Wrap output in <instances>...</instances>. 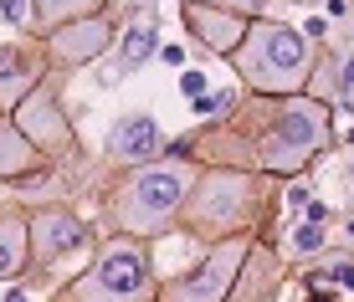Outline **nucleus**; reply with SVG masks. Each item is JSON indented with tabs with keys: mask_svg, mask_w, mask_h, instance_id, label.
Here are the masks:
<instances>
[{
	"mask_svg": "<svg viewBox=\"0 0 354 302\" xmlns=\"http://www.w3.org/2000/svg\"><path fill=\"white\" fill-rule=\"evenodd\" d=\"M231 62H236L241 82H247L252 92H267V98H298L303 82H308L313 52H308V36L283 26V21H252Z\"/></svg>",
	"mask_w": 354,
	"mask_h": 302,
	"instance_id": "1",
	"label": "nucleus"
},
{
	"mask_svg": "<svg viewBox=\"0 0 354 302\" xmlns=\"http://www.w3.org/2000/svg\"><path fill=\"white\" fill-rule=\"evenodd\" d=\"M195 164L185 159H154L144 169H133V174L118 185V200H113V221L118 231L129 236H154L160 225H169L180 210H185V195L195 185Z\"/></svg>",
	"mask_w": 354,
	"mask_h": 302,
	"instance_id": "2",
	"label": "nucleus"
},
{
	"mask_svg": "<svg viewBox=\"0 0 354 302\" xmlns=\"http://www.w3.org/2000/svg\"><path fill=\"white\" fill-rule=\"evenodd\" d=\"M267 128L257 134V164L277 174H298L328 139V108L313 98H272L257 103Z\"/></svg>",
	"mask_w": 354,
	"mask_h": 302,
	"instance_id": "3",
	"label": "nucleus"
},
{
	"mask_svg": "<svg viewBox=\"0 0 354 302\" xmlns=\"http://www.w3.org/2000/svg\"><path fill=\"white\" fill-rule=\"evenodd\" d=\"M149 292V246L139 236H118L97 251L93 272L67 287V302H139Z\"/></svg>",
	"mask_w": 354,
	"mask_h": 302,
	"instance_id": "4",
	"label": "nucleus"
},
{
	"mask_svg": "<svg viewBox=\"0 0 354 302\" xmlns=\"http://www.w3.org/2000/svg\"><path fill=\"white\" fill-rule=\"evenodd\" d=\"M247 210H252V179L231 174V169H211L190 185L180 215L190 231L216 236V231H247Z\"/></svg>",
	"mask_w": 354,
	"mask_h": 302,
	"instance_id": "5",
	"label": "nucleus"
},
{
	"mask_svg": "<svg viewBox=\"0 0 354 302\" xmlns=\"http://www.w3.org/2000/svg\"><path fill=\"white\" fill-rule=\"evenodd\" d=\"M241 261H247V241H241V236L221 241L201 267H190L180 282H169V302H226Z\"/></svg>",
	"mask_w": 354,
	"mask_h": 302,
	"instance_id": "6",
	"label": "nucleus"
},
{
	"mask_svg": "<svg viewBox=\"0 0 354 302\" xmlns=\"http://www.w3.org/2000/svg\"><path fill=\"white\" fill-rule=\"evenodd\" d=\"M82 221L72 210H41L31 215V261L36 267H52L57 256H67V251L82 246Z\"/></svg>",
	"mask_w": 354,
	"mask_h": 302,
	"instance_id": "7",
	"label": "nucleus"
},
{
	"mask_svg": "<svg viewBox=\"0 0 354 302\" xmlns=\"http://www.w3.org/2000/svg\"><path fill=\"white\" fill-rule=\"evenodd\" d=\"M16 128L31 139V149H67V143H72V128H67L62 108H57V98H52L46 88H36L31 98L21 103Z\"/></svg>",
	"mask_w": 354,
	"mask_h": 302,
	"instance_id": "8",
	"label": "nucleus"
},
{
	"mask_svg": "<svg viewBox=\"0 0 354 302\" xmlns=\"http://www.w3.org/2000/svg\"><path fill=\"white\" fill-rule=\"evenodd\" d=\"M108 36H113V26H108L103 16H82V21H67V26H57L46 36V52L62 67H77V62H93V57L103 52Z\"/></svg>",
	"mask_w": 354,
	"mask_h": 302,
	"instance_id": "9",
	"label": "nucleus"
},
{
	"mask_svg": "<svg viewBox=\"0 0 354 302\" xmlns=\"http://www.w3.org/2000/svg\"><path fill=\"white\" fill-rule=\"evenodd\" d=\"M180 16H185V31L195 36V41H205L211 52H231V57H236L241 36H247V21H241L236 10H216V6H185Z\"/></svg>",
	"mask_w": 354,
	"mask_h": 302,
	"instance_id": "10",
	"label": "nucleus"
},
{
	"mask_svg": "<svg viewBox=\"0 0 354 302\" xmlns=\"http://www.w3.org/2000/svg\"><path fill=\"white\" fill-rule=\"evenodd\" d=\"M108 149L118 154V159H129V164H154V154L165 149V134H160V123H154L149 113H129V118H118L113 123V134H108Z\"/></svg>",
	"mask_w": 354,
	"mask_h": 302,
	"instance_id": "11",
	"label": "nucleus"
},
{
	"mask_svg": "<svg viewBox=\"0 0 354 302\" xmlns=\"http://www.w3.org/2000/svg\"><path fill=\"white\" fill-rule=\"evenodd\" d=\"M36 77H41V62L31 52H16V46H0V108L26 103L36 92Z\"/></svg>",
	"mask_w": 354,
	"mask_h": 302,
	"instance_id": "12",
	"label": "nucleus"
},
{
	"mask_svg": "<svg viewBox=\"0 0 354 302\" xmlns=\"http://www.w3.org/2000/svg\"><path fill=\"white\" fill-rule=\"evenodd\" d=\"M31 261V221L0 215V282H16Z\"/></svg>",
	"mask_w": 354,
	"mask_h": 302,
	"instance_id": "13",
	"label": "nucleus"
},
{
	"mask_svg": "<svg viewBox=\"0 0 354 302\" xmlns=\"http://www.w3.org/2000/svg\"><path fill=\"white\" fill-rule=\"evenodd\" d=\"M154 46H160V41H154V21L139 10V16L124 26V41H118V57H113V77H118V72H124V77H129V72H139L154 57Z\"/></svg>",
	"mask_w": 354,
	"mask_h": 302,
	"instance_id": "14",
	"label": "nucleus"
},
{
	"mask_svg": "<svg viewBox=\"0 0 354 302\" xmlns=\"http://www.w3.org/2000/svg\"><path fill=\"white\" fill-rule=\"evenodd\" d=\"M26 169H36L31 139L21 134L10 118H0V179H16V174H26Z\"/></svg>",
	"mask_w": 354,
	"mask_h": 302,
	"instance_id": "15",
	"label": "nucleus"
},
{
	"mask_svg": "<svg viewBox=\"0 0 354 302\" xmlns=\"http://www.w3.org/2000/svg\"><path fill=\"white\" fill-rule=\"evenodd\" d=\"M97 10H103V0H31V16H36V26H46V36L57 26H67V21L97 16Z\"/></svg>",
	"mask_w": 354,
	"mask_h": 302,
	"instance_id": "16",
	"label": "nucleus"
},
{
	"mask_svg": "<svg viewBox=\"0 0 354 302\" xmlns=\"http://www.w3.org/2000/svg\"><path fill=\"white\" fill-rule=\"evenodd\" d=\"M226 108H231V92H205V98H195V113H226Z\"/></svg>",
	"mask_w": 354,
	"mask_h": 302,
	"instance_id": "17",
	"label": "nucleus"
},
{
	"mask_svg": "<svg viewBox=\"0 0 354 302\" xmlns=\"http://www.w3.org/2000/svg\"><path fill=\"white\" fill-rule=\"evenodd\" d=\"M185 6H216V10H236L241 16V10H257L262 0H185Z\"/></svg>",
	"mask_w": 354,
	"mask_h": 302,
	"instance_id": "18",
	"label": "nucleus"
},
{
	"mask_svg": "<svg viewBox=\"0 0 354 302\" xmlns=\"http://www.w3.org/2000/svg\"><path fill=\"white\" fill-rule=\"evenodd\" d=\"M324 246V231L319 225H298V251H319Z\"/></svg>",
	"mask_w": 354,
	"mask_h": 302,
	"instance_id": "19",
	"label": "nucleus"
},
{
	"mask_svg": "<svg viewBox=\"0 0 354 302\" xmlns=\"http://www.w3.org/2000/svg\"><path fill=\"white\" fill-rule=\"evenodd\" d=\"M0 10H6V21H26V10H31V0H0Z\"/></svg>",
	"mask_w": 354,
	"mask_h": 302,
	"instance_id": "20",
	"label": "nucleus"
},
{
	"mask_svg": "<svg viewBox=\"0 0 354 302\" xmlns=\"http://www.w3.org/2000/svg\"><path fill=\"white\" fill-rule=\"evenodd\" d=\"M180 88H185L190 98H205V77H201V72H185V77H180Z\"/></svg>",
	"mask_w": 354,
	"mask_h": 302,
	"instance_id": "21",
	"label": "nucleus"
},
{
	"mask_svg": "<svg viewBox=\"0 0 354 302\" xmlns=\"http://www.w3.org/2000/svg\"><path fill=\"white\" fill-rule=\"evenodd\" d=\"M334 276H339L344 287H354V267H334Z\"/></svg>",
	"mask_w": 354,
	"mask_h": 302,
	"instance_id": "22",
	"label": "nucleus"
}]
</instances>
